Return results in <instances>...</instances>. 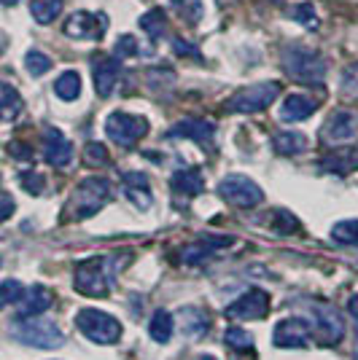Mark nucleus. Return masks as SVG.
Instances as JSON below:
<instances>
[{
  "instance_id": "f257e3e1",
  "label": "nucleus",
  "mask_w": 358,
  "mask_h": 360,
  "mask_svg": "<svg viewBox=\"0 0 358 360\" xmlns=\"http://www.w3.org/2000/svg\"><path fill=\"white\" fill-rule=\"evenodd\" d=\"M119 258L113 255H97L84 264L75 266V290L87 293V296H108L111 288L116 283V271H119Z\"/></svg>"
},
{
  "instance_id": "f03ea898",
  "label": "nucleus",
  "mask_w": 358,
  "mask_h": 360,
  "mask_svg": "<svg viewBox=\"0 0 358 360\" xmlns=\"http://www.w3.org/2000/svg\"><path fill=\"white\" fill-rule=\"evenodd\" d=\"M280 65H283L285 75H291L299 84L321 86L323 78H326L323 57L313 49H304V46H285L280 51Z\"/></svg>"
},
{
  "instance_id": "7ed1b4c3",
  "label": "nucleus",
  "mask_w": 358,
  "mask_h": 360,
  "mask_svg": "<svg viewBox=\"0 0 358 360\" xmlns=\"http://www.w3.org/2000/svg\"><path fill=\"white\" fill-rule=\"evenodd\" d=\"M14 336L22 345L41 347V349H51V347H60L65 342V333L60 330V326L54 320H46V317H25L22 323L14 326Z\"/></svg>"
},
{
  "instance_id": "20e7f679",
  "label": "nucleus",
  "mask_w": 358,
  "mask_h": 360,
  "mask_svg": "<svg viewBox=\"0 0 358 360\" xmlns=\"http://www.w3.org/2000/svg\"><path fill=\"white\" fill-rule=\"evenodd\" d=\"M280 94V84L275 81H264V84H251V86H242L240 91H235L229 100H226V110L229 113H256V110H264L269 108Z\"/></svg>"
},
{
  "instance_id": "39448f33",
  "label": "nucleus",
  "mask_w": 358,
  "mask_h": 360,
  "mask_svg": "<svg viewBox=\"0 0 358 360\" xmlns=\"http://www.w3.org/2000/svg\"><path fill=\"white\" fill-rule=\"evenodd\" d=\"M75 326L87 339L97 342V345H116L121 339V323L100 309H81L75 315Z\"/></svg>"
},
{
  "instance_id": "423d86ee",
  "label": "nucleus",
  "mask_w": 358,
  "mask_h": 360,
  "mask_svg": "<svg viewBox=\"0 0 358 360\" xmlns=\"http://www.w3.org/2000/svg\"><path fill=\"white\" fill-rule=\"evenodd\" d=\"M111 199V183L105 178H87L78 183L73 191L70 207L75 218H92L97 210H103V205Z\"/></svg>"
},
{
  "instance_id": "0eeeda50",
  "label": "nucleus",
  "mask_w": 358,
  "mask_h": 360,
  "mask_svg": "<svg viewBox=\"0 0 358 360\" xmlns=\"http://www.w3.org/2000/svg\"><path fill=\"white\" fill-rule=\"evenodd\" d=\"M149 132V121L143 116H135V113H111L105 119V135L111 137L116 146L121 148H135L137 140Z\"/></svg>"
},
{
  "instance_id": "6e6552de",
  "label": "nucleus",
  "mask_w": 358,
  "mask_h": 360,
  "mask_svg": "<svg viewBox=\"0 0 358 360\" xmlns=\"http://www.w3.org/2000/svg\"><path fill=\"white\" fill-rule=\"evenodd\" d=\"M218 194L224 196L229 205H237V207H256L264 199V191L245 175H226L218 183Z\"/></svg>"
},
{
  "instance_id": "1a4fd4ad",
  "label": "nucleus",
  "mask_w": 358,
  "mask_h": 360,
  "mask_svg": "<svg viewBox=\"0 0 358 360\" xmlns=\"http://www.w3.org/2000/svg\"><path fill=\"white\" fill-rule=\"evenodd\" d=\"M105 27V16L100 14H90V11H75V14L68 16L65 22V35L73 38V41H94V38H103Z\"/></svg>"
},
{
  "instance_id": "9d476101",
  "label": "nucleus",
  "mask_w": 358,
  "mask_h": 360,
  "mask_svg": "<svg viewBox=\"0 0 358 360\" xmlns=\"http://www.w3.org/2000/svg\"><path fill=\"white\" fill-rule=\"evenodd\" d=\"M358 132V110H350V108H340L334 110L328 121L321 129V137L326 143H345L350 137H356Z\"/></svg>"
},
{
  "instance_id": "9b49d317",
  "label": "nucleus",
  "mask_w": 358,
  "mask_h": 360,
  "mask_svg": "<svg viewBox=\"0 0 358 360\" xmlns=\"http://www.w3.org/2000/svg\"><path fill=\"white\" fill-rule=\"evenodd\" d=\"M267 312H269V296L264 290H259V288L248 290L237 301H232L229 309H226V315L232 317V320H261Z\"/></svg>"
},
{
  "instance_id": "f8f14e48",
  "label": "nucleus",
  "mask_w": 358,
  "mask_h": 360,
  "mask_svg": "<svg viewBox=\"0 0 358 360\" xmlns=\"http://www.w3.org/2000/svg\"><path fill=\"white\" fill-rule=\"evenodd\" d=\"M121 73V65L116 57L108 54H94L92 57V75H94V89L100 97H111V91L116 86Z\"/></svg>"
},
{
  "instance_id": "ddd939ff",
  "label": "nucleus",
  "mask_w": 358,
  "mask_h": 360,
  "mask_svg": "<svg viewBox=\"0 0 358 360\" xmlns=\"http://www.w3.org/2000/svg\"><path fill=\"white\" fill-rule=\"evenodd\" d=\"M44 156L51 167L65 169V167H70V162H73V146H70V140L62 135L60 129L49 127L44 132Z\"/></svg>"
},
{
  "instance_id": "4468645a",
  "label": "nucleus",
  "mask_w": 358,
  "mask_h": 360,
  "mask_svg": "<svg viewBox=\"0 0 358 360\" xmlns=\"http://www.w3.org/2000/svg\"><path fill=\"white\" fill-rule=\"evenodd\" d=\"M272 342L283 349H297V347H307L310 342V326L299 317H288V320H280L275 326V336Z\"/></svg>"
},
{
  "instance_id": "2eb2a0df",
  "label": "nucleus",
  "mask_w": 358,
  "mask_h": 360,
  "mask_svg": "<svg viewBox=\"0 0 358 360\" xmlns=\"http://www.w3.org/2000/svg\"><path fill=\"white\" fill-rule=\"evenodd\" d=\"M315 328H318V342L331 347L345 336V320L334 307H318L315 309Z\"/></svg>"
},
{
  "instance_id": "dca6fc26",
  "label": "nucleus",
  "mask_w": 358,
  "mask_h": 360,
  "mask_svg": "<svg viewBox=\"0 0 358 360\" xmlns=\"http://www.w3.org/2000/svg\"><path fill=\"white\" fill-rule=\"evenodd\" d=\"M213 135H216V124L205 119H183L167 132V137H186V140H195L199 146H208Z\"/></svg>"
},
{
  "instance_id": "f3484780",
  "label": "nucleus",
  "mask_w": 358,
  "mask_h": 360,
  "mask_svg": "<svg viewBox=\"0 0 358 360\" xmlns=\"http://www.w3.org/2000/svg\"><path fill=\"white\" fill-rule=\"evenodd\" d=\"M124 196L132 202L137 210L151 207V183L143 172H127L124 175Z\"/></svg>"
},
{
  "instance_id": "a211bd4d",
  "label": "nucleus",
  "mask_w": 358,
  "mask_h": 360,
  "mask_svg": "<svg viewBox=\"0 0 358 360\" xmlns=\"http://www.w3.org/2000/svg\"><path fill=\"white\" fill-rule=\"evenodd\" d=\"M318 110V100L310 94H288L280 105V119L283 121H304Z\"/></svg>"
},
{
  "instance_id": "6ab92c4d",
  "label": "nucleus",
  "mask_w": 358,
  "mask_h": 360,
  "mask_svg": "<svg viewBox=\"0 0 358 360\" xmlns=\"http://www.w3.org/2000/svg\"><path fill=\"white\" fill-rule=\"evenodd\" d=\"M16 312L19 317H35V315H44L46 309L51 307V293H49V288H27V293L22 296V299L16 301Z\"/></svg>"
},
{
  "instance_id": "aec40b11",
  "label": "nucleus",
  "mask_w": 358,
  "mask_h": 360,
  "mask_svg": "<svg viewBox=\"0 0 358 360\" xmlns=\"http://www.w3.org/2000/svg\"><path fill=\"white\" fill-rule=\"evenodd\" d=\"M321 169L326 172H337V175H347L358 169V148H340L331 150L328 156L321 159Z\"/></svg>"
},
{
  "instance_id": "412c9836",
  "label": "nucleus",
  "mask_w": 358,
  "mask_h": 360,
  "mask_svg": "<svg viewBox=\"0 0 358 360\" xmlns=\"http://www.w3.org/2000/svg\"><path fill=\"white\" fill-rule=\"evenodd\" d=\"M170 188H173L175 194H183V196L202 194V188H205L202 172L195 169V167H189V169H178V172L173 175V180H170Z\"/></svg>"
},
{
  "instance_id": "4be33fe9",
  "label": "nucleus",
  "mask_w": 358,
  "mask_h": 360,
  "mask_svg": "<svg viewBox=\"0 0 358 360\" xmlns=\"http://www.w3.org/2000/svg\"><path fill=\"white\" fill-rule=\"evenodd\" d=\"M208 326H210L208 315H205V309H199V307H186V309L180 312V328H183L186 336L199 339V336H205Z\"/></svg>"
},
{
  "instance_id": "5701e85b",
  "label": "nucleus",
  "mask_w": 358,
  "mask_h": 360,
  "mask_svg": "<svg viewBox=\"0 0 358 360\" xmlns=\"http://www.w3.org/2000/svg\"><path fill=\"white\" fill-rule=\"evenodd\" d=\"M54 94L65 100V103H73L78 100V94H81V75L75 73V70H65V73L54 81Z\"/></svg>"
},
{
  "instance_id": "b1692460",
  "label": "nucleus",
  "mask_w": 358,
  "mask_h": 360,
  "mask_svg": "<svg viewBox=\"0 0 358 360\" xmlns=\"http://www.w3.org/2000/svg\"><path fill=\"white\" fill-rule=\"evenodd\" d=\"M149 333H151V339L159 342V345L170 342V336H173V315H170L167 309H156L149 323Z\"/></svg>"
},
{
  "instance_id": "393cba45",
  "label": "nucleus",
  "mask_w": 358,
  "mask_h": 360,
  "mask_svg": "<svg viewBox=\"0 0 358 360\" xmlns=\"http://www.w3.org/2000/svg\"><path fill=\"white\" fill-rule=\"evenodd\" d=\"M140 30L149 32L151 41H159L167 35V16H164L162 8H151L149 14L140 16Z\"/></svg>"
},
{
  "instance_id": "a878e982",
  "label": "nucleus",
  "mask_w": 358,
  "mask_h": 360,
  "mask_svg": "<svg viewBox=\"0 0 358 360\" xmlns=\"http://www.w3.org/2000/svg\"><path fill=\"white\" fill-rule=\"evenodd\" d=\"M307 148V137L299 135V132H280L275 135V150L283 153V156H297Z\"/></svg>"
},
{
  "instance_id": "bb28decb",
  "label": "nucleus",
  "mask_w": 358,
  "mask_h": 360,
  "mask_svg": "<svg viewBox=\"0 0 358 360\" xmlns=\"http://www.w3.org/2000/svg\"><path fill=\"white\" fill-rule=\"evenodd\" d=\"M62 11V0H30V14L35 22L49 25L54 22Z\"/></svg>"
},
{
  "instance_id": "cd10ccee",
  "label": "nucleus",
  "mask_w": 358,
  "mask_h": 360,
  "mask_svg": "<svg viewBox=\"0 0 358 360\" xmlns=\"http://www.w3.org/2000/svg\"><path fill=\"white\" fill-rule=\"evenodd\" d=\"M170 6L186 25H197L202 19V0H170Z\"/></svg>"
},
{
  "instance_id": "c85d7f7f",
  "label": "nucleus",
  "mask_w": 358,
  "mask_h": 360,
  "mask_svg": "<svg viewBox=\"0 0 358 360\" xmlns=\"http://www.w3.org/2000/svg\"><path fill=\"white\" fill-rule=\"evenodd\" d=\"M0 100H3V119L14 121L22 113V97L16 94L11 84H0Z\"/></svg>"
},
{
  "instance_id": "c756f323",
  "label": "nucleus",
  "mask_w": 358,
  "mask_h": 360,
  "mask_svg": "<svg viewBox=\"0 0 358 360\" xmlns=\"http://www.w3.org/2000/svg\"><path fill=\"white\" fill-rule=\"evenodd\" d=\"M340 91H342V97H347V100H358V62L347 65L342 70Z\"/></svg>"
},
{
  "instance_id": "7c9ffc66",
  "label": "nucleus",
  "mask_w": 358,
  "mask_h": 360,
  "mask_svg": "<svg viewBox=\"0 0 358 360\" xmlns=\"http://www.w3.org/2000/svg\"><path fill=\"white\" fill-rule=\"evenodd\" d=\"M331 240L340 245H358V221H342L331 229Z\"/></svg>"
},
{
  "instance_id": "2f4dec72",
  "label": "nucleus",
  "mask_w": 358,
  "mask_h": 360,
  "mask_svg": "<svg viewBox=\"0 0 358 360\" xmlns=\"http://www.w3.org/2000/svg\"><path fill=\"white\" fill-rule=\"evenodd\" d=\"M25 68H27V73L38 78V75H44L51 70V60L46 57L44 51H35V49H32V51H27V57H25Z\"/></svg>"
},
{
  "instance_id": "473e14b6",
  "label": "nucleus",
  "mask_w": 358,
  "mask_h": 360,
  "mask_svg": "<svg viewBox=\"0 0 358 360\" xmlns=\"http://www.w3.org/2000/svg\"><path fill=\"white\" fill-rule=\"evenodd\" d=\"M210 250H213V248L202 245V242H199V245H186L183 253H180V261H183L186 266H199V264L210 255Z\"/></svg>"
},
{
  "instance_id": "72a5a7b5",
  "label": "nucleus",
  "mask_w": 358,
  "mask_h": 360,
  "mask_svg": "<svg viewBox=\"0 0 358 360\" xmlns=\"http://www.w3.org/2000/svg\"><path fill=\"white\" fill-rule=\"evenodd\" d=\"M272 229L275 231H280V234H297L299 231V221L291 215V212H285V210H275L272 212Z\"/></svg>"
},
{
  "instance_id": "f704fd0d",
  "label": "nucleus",
  "mask_w": 358,
  "mask_h": 360,
  "mask_svg": "<svg viewBox=\"0 0 358 360\" xmlns=\"http://www.w3.org/2000/svg\"><path fill=\"white\" fill-rule=\"evenodd\" d=\"M226 345L232 347V349H237V352H242V349H251L254 347V339H251V333L242 328H229L226 330Z\"/></svg>"
},
{
  "instance_id": "c9c22d12",
  "label": "nucleus",
  "mask_w": 358,
  "mask_h": 360,
  "mask_svg": "<svg viewBox=\"0 0 358 360\" xmlns=\"http://www.w3.org/2000/svg\"><path fill=\"white\" fill-rule=\"evenodd\" d=\"M291 16L297 19L299 25H307L310 30L318 27V16H315L313 3H299V6H294V8H291Z\"/></svg>"
},
{
  "instance_id": "e433bc0d",
  "label": "nucleus",
  "mask_w": 358,
  "mask_h": 360,
  "mask_svg": "<svg viewBox=\"0 0 358 360\" xmlns=\"http://www.w3.org/2000/svg\"><path fill=\"white\" fill-rule=\"evenodd\" d=\"M84 162L90 167H105L108 165V148L100 143H87L84 148Z\"/></svg>"
},
{
  "instance_id": "4c0bfd02",
  "label": "nucleus",
  "mask_w": 358,
  "mask_h": 360,
  "mask_svg": "<svg viewBox=\"0 0 358 360\" xmlns=\"http://www.w3.org/2000/svg\"><path fill=\"white\" fill-rule=\"evenodd\" d=\"M25 293H27V288L22 285V283H16V280H6V283H3V304H6V307L16 304Z\"/></svg>"
},
{
  "instance_id": "58836bf2",
  "label": "nucleus",
  "mask_w": 358,
  "mask_h": 360,
  "mask_svg": "<svg viewBox=\"0 0 358 360\" xmlns=\"http://www.w3.org/2000/svg\"><path fill=\"white\" fill-rule=\"evenodd\" d=\"M19 186H22L25 191H30V194H41L46 180L41 172H22V175H19Z\"/></svg>"
},
{
  "instance_id": "ea45409f",
  "label": "nucleus",
  "mask_w": 358,
  "mask_h": 360,
  "mask_svg": "<svg viewBox=\"0 0 358 360\" xmlns=\"http://www.w3.org/2000/svg\"><path fill=\"white\" fill-rule=\"evenodd\" d=\"M113 54L116 57H135L137 54V41H135L132 35H121L116 46H113Z\"/></svg>"
},
{
  "instance_id": "a19ab883",
  "label": "nucleus",
  "mask_w": 358,
  "mask_h": 360,
  "mask_svg": "<svg viewBox=\"0 0 358 360\" xmlns=\"http://www.w3.org/2000/svg\"><path fill=\"white\" fill-rule=\"evenodd\" d=\"M173 51H175L178 57H192V60H202V57H199V51H197V46H192L189 41H183V38H173Z\"/></svg>"
},
{
  "instance_id": "79ce46f5",
  "label": "nucleus",
  "mask_w": 358,
  "mask_h": 360,
  "mask_svg": "<svg viewBox=\"0 0 358 360\" xmlns=\"http://www.w3.org/2000/svg\"><path fill=\"white\" fill-rule=\"evenodd\" d=\"M8 150H11V156H19V159H30L32 156L30 148H27V146H19V143H11Z\"/></svg>"
},
{
  "instance_id": "37998d69",
  "label": "nucleus",
  "mask_w": 358,
  "mask_h": 360,
  "mask_svg": "<svg viewBox=\"0 0 358 360\" xmlns=\"http://www.w3.org/2000/svg\"><path fill=\"white\" fill-rule=\"evenodd\" d=\"M11 212H14V199H11V194H3V221H8Z\"/></svg>"
},
{
  "instance_id": "c03bdc74",
  "label": "nucleus",
  "mask_w": 358,
  "mask_h": 360,
  "mask_svg": "<svg viewBox=\"0 0 358 360\" xmlns=\"http://www.w3.org/2000/svg\"><path fill=\"white\" fill-rule=\"evenodd\" d=\"M347 312H350V315L358 320V293L353 296V299H350V304H347Z\"/></svg>"
},
{
  "instance_id": "a18cd8bd",
  "label": "nucleus",
  "mask_w": 358,
  "mask_h": 360,
  "mask_svg": "<svg viewBox=\"0 0 358 360\" xmlns=\"http://www.w3.org/2000/svg\"><path fill=\"white\" fill-rule=\"evenodd\" d=\"M197 360H216V358H210V355H202V358H197Z\"/></svg>"
},
{
  "instance_id": "49530a36",
  "label": "nucleus",
  "mask_w": 358,
  "mask_h": 360,
  "mask_svg": "<svg viewBox=\"0 0 358 360\" xmlns=\"http://www.w3.org/2000/svg\"><path fill=\"white\" fill-rule=\"evenodd\" d=\"M3 3H6V6H14L16 0H3Z\"/></svg>"
},
{
  "instance_id": "de8ad7c7",
  "label": "nucleus",
  "mask_w": 358,
  "mask_h": 360,
  "mask_svg": "<svg viewBox=\"0 0 358 360\" xmlns=\"http://www.w3.org/2000/svg\"><path fill=\"white\" fill-rule=\"evenodd\" d=\"M356 360H358V342H356Z\"/></svg>"
}]
</instances>
